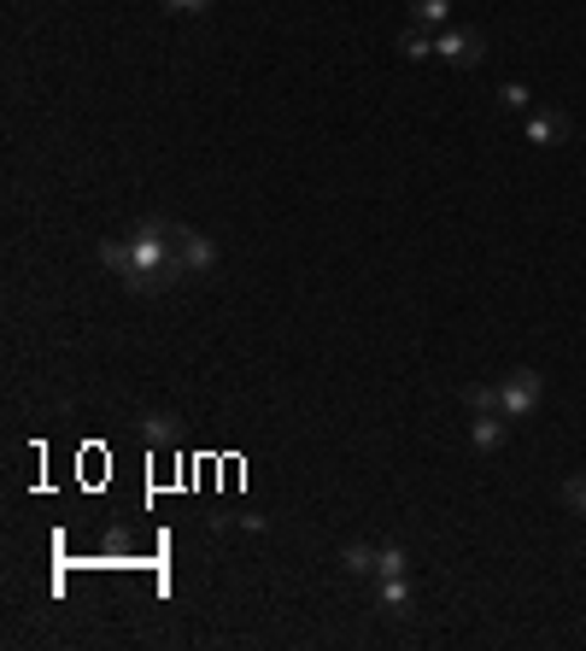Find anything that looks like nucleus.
<instances>
[{
  "label": "nucleus",
  "instance_id": "obj_8",
  "mask_svg": "<svg viewBox=\"0 0 586 651\" xmlns=\"http://www.w3.org/2000/svg\"><path fill=\"white\" fill-rule=\"evenodd\" d=\"M142 440L147 447H177V417H170V411H142Z\"/></svg>",
  "mask_w": 586,
  "mask_h": 651
},
{
  "label": "nucleus",
  "instance_id": "obj_15",
  "mask_svg": "<svg viewBox=\"0 0 586 651\" xmlns=\"http://www.w3.org/2000/svg\"><path fill=\"white\" fill-rule=\"evenodd\" d=\"M463 405H470V411H498V382H481V388H463Z\"/></svg>",
  "mask_w": 586,
  "mask_h": 651
},
{
  "label": "nucleus",
  "instance_id": "obj_5",
  "mask_svg": "<svg viewBox=\"0 0 586 651\" xmlns=\"http://www.w3.org/2000/svg\"><path fill=\"white\" fill-rule=\"evenodd\" d=\"M568 130H575V124H568V112H557V106H533L528 124H522V135L533 147H563Z\"/></svg>",
  "mask_w": 586,
  "mask_h": 651
},
{
  "label": "nucleus",
  "instance_id": "obj_4",
  "mask_svg": "<svg viewBox=\"0 0 586 651\" xmlns=\"http://www.w3.org/2000/svg\"><path fill=\"white\" fill-rule=\"evenodd\" d=\"M212 265H217V247H212V235H200V229L177 224V277H205Z\"/></svg>",
  "mask_w": 586,
  "mask_h": 651
},
{
  "label": "nucleus",
  "instance_id": "obj_16",
  "mask_svg": "<svg viewBox=\"0 0 586 651\" xmlns=\"http://www.w3.org/2000/svg\"><path fill=\"white\" fill-rule=\"evenodd\" d=\"M165 12H182V19H200V12H212V0H165Z\"/></svg>",
  "mask_w": 586,
  "mask_h": 651
},
{
  "label": "nucleus",
  "instance_id": "obj_7",
  "mask_svg": "<svg viewBox=\"0 0 586 651\" xmlns=\"http://www.w3.org/2000/svg\"><path fill=\"white\" fill-rule=\"evenodd\" d=\"M100 265H106V270H112L117 282H129V270H135L129 235H106V242H100Z\"/></svg>",
  "mask_w": 586,
  "mask_h": 651
},
{
  "label": "nucleus",
  "instance_id": "obj_12",
  "mask_svg": "<svg viewBox=\"0 0 586 651\" xmlns=\"http://www.w3.org/2000/svg\"><path fill=\"white\" fill-rule=\"evenodd\" d=\"M399 54L405 59H435V36H428L422 24H405L399 30Z\"/></svg>",
  "mask_w": 586,
  "mask_h": 651
},
{
  "label": "nucleus",
  "instance_id": "obj_13",
  "mask_svg": "<svg viewBox=\"0 0 586 651\" xmlns=\"http://www.w3.org/2000/svg\"><path fill=\"white\" fill-rule=\"evenodd\" d=\"M498 112H533V89L528 82H505L498 89Z\"/></svg>",
  "mask_w": 586,
  "mask_h": 651
},
{
  "label": "nucleus",
  "instance_id": "obj_6",
  "mask_svg": "<svg viewBox=\"0 0 586 651\" xmlns=\"http://www.w3.org/2000/svg\"><path fill=\"white\" fill-rule=\"evenodd\" d=\"M505 440H510V417H505V411H475V417H470V447L475 452H498Z\"/></svg>",
  "mask_w": 586,
  "mask_h": 651
},
{
  "label": "nucleus",
  "instance_id": "obj_17",
  "mask_svg": "<svg viewBox=\"0 0 586 651\" xmlns=\"http://www.w3.org/2000/svg\"><path fill=\"white\" fill-rule=\"evenodd\" d=\"M563 500H568V510H581V517H586V475H575V482L563 487Z\"/></svg>",
  "mask_w": 586,
  "mask_h": 651
},
{
  "label": "nucleus",
  "instance_id": "obj_11",
  "mask_svg": "<svg viewBox=\"0 0 586 651\" xmlns=\"http://www.w3.org/2000/svg\"><path fill=\"white\" fill-rule=\"evenodd\" d=\"M446 19H452V0H410V24L446 30Z\"/></svg>",
  "mask_w": 586,
  "mask_h": 651
},
{
  "label": "nucleus",
  "instance_id": "obj_14",
  "mask_svg": "<svg viewBox=\"0 0 586 651\" xmlns=\"http://www.w3.org/2000/svg\"><path fill=\"white\" fill-rule=\"evenodd\" d=\"M382 575H410V558L399 552V546H382V552H375V581Z\"/></svg>",
  "mask_w": 586,
  "mask_h": 651
},
{
  "label": "nucleus",
  "instance_id": "obj_3",
  "mask_svg": "<svg viewBox=\"0 0 586 651\" xmlns=\"http://www.w3.org/2000/svg\"><path fill=\"white\" fill-rule=\"evenodd\" d=\"M481 54H487V42H481V30H458V24H446V30H435V59H446V65H481Z\"/></svg>",
  "mask_w": 586,
  "mask_h": 651
},
{
  "label": "nucleus",
  "instance_id": "obj_9",
  "mask_svg": "<svg viewBox=\"0 0 586 651\" xmlns=\"http://www.w3.org/2000/svg\"><path fill=\"white\" fill-rule=\"evenodd\" d=\"M375 598H382V610L405 616L410 610V575H382L375 581Z\"/></svg>",
  "mask_w": 586,
  "mask_h": 651
},
{
  "label": "nucleus",
  "instance_id": "obj_1",
  "mask_svg": "<svg viewBox=\"0 0 586 651\" xmlns=\"http://www.w3.org/2000/svg\"><path fill=\"white\" fill-rule=\"evenodd\" d=\"M129 252H135V270H129V294H159L165 282H177V224L165 217H142L129 229Z\"/></svg>",
  "mask_w": 586,
  "mask_h": 651
},
{
  "label": "nucleus",
  "instance_id": "obj_2",
  "mask_svg": "<svg viewBox=\"0 0 586 651\" xmlns=\"http://www.w3.org/2000/svg\"><path fill=\"white\" fill-rule=\"evenodd\" d=\"M540 393H545V382H540V370H510V375H498V411L516 423V417H528V411H540Z\"/></svg>",
  "mask_w": 586,
  "mask_h": 651
},
{
  "label": "nucleus",
  "instance_id": "obj_10",
  "mask_svg": "<svg viewBox=\"0 0 586 651\" xmlns=\"http://www.w3.org/2000/svg\"><path fill=\"white\" fill-rule=\"evenodd\" d=\"M375 552H382V546H370V540H352V546H340V570L347 575H375Z\"/></svg>",
  "mask_w": 586,
  "mask_h": 651
}]
</instances>
